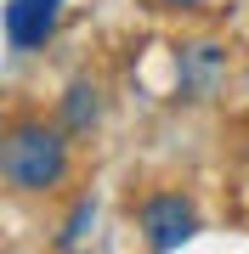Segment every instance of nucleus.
I'll return each instance as SVG.
<instances>
[{"label": "nucleus", "instance_id": "4", "mask_svg": "<svg viewBox=\"0 0 249 254\" xmlns=\"http://www.w3.org/2000/svg\"><path fill=\"white\" fill-rule=\"evenodd\" d=\"M96 119H102V91L91 79H74L63 91V102H57V125L68 136H85V130H96Z\"/></svg>", "mask_w": 249, "mask_h": 254}, {"label": "nucleus", "instance_id": "3", "mask_svg": "<svg viewBox=\"0 0 249 254\" xmlns=\"http://www.w3.org/2000/svg\"><path fill=\"white\" fill-rule=\"evenodd\" d=\"M63 0H6V46L11 51H40L57 34Z\"/></svg>", "mask_w": 249, "mask_h": 254}, {"label": "nucleus", "instance_id": "1", "mask_svg": "<svg viewBox=\"0 0 249 254\" xmlns=\"http://www.w3.org/2000/svg\"><path fill=\"white\" fill-rule=\"evenodd\" d=\"M68 175V130L46 119H17L0 141V181L11 192H51Z\"/></svg>", "mask_w": 249, "mask_h": 254}, {"label": "nucleus", "instance_id": "2", "mask_svg": "<svg viewBox=\"0 0 249 254\" xmlns=\"http://www.w3.org/2000/svg\"><path fill=\"white\" fill-rule=\"evenodd\" d=\"M136 220H142V243L159 249V254L193 243V232H198V209L181 192H148L142 209H136Z\"/></svg>", "mask_w": 249, "mask_h": 254}, {"label": "nucleus", "instance_id": "5", "mask_svg": "<svg viewBox=\"0 0 249 254\" xmlns=\"http://www.w3.org/2000/svg\"><path fill=\"white\" fill-rule=\"evenodd\" d=\"M91 215H96V203H91V198H80V203H74V215H68V220H63V232H57V249H74L80 237H85V226H91Z\"/></svg>", "mask_w": 249, "mask_h": 254}]
</instances>
